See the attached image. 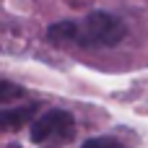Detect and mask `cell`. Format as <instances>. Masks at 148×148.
Returning a JSON list of instances; mask_svg holds the SVG:
<instances>
[{
  "label": "cell",
  "instance_id": "obj_1",
  "mask_svg": "<svg viewBox=\"0 0 148 148\" xmlns=\"http://www.w3.org/2000/svg\"><path fill=\"white\" fill-rule=\"evenodd\" d=\"M122 39H125V23L107 10H94L78 23L75 44H81V47H114Z\"/></svg>",
  "mask_w": 148,
  "mask_h": 148
},
{
  "label": "cell",
  "instance_id": "obj_2",
  "mask_svg": "<svg viewBox=\"0 0 148 148\" xmlns=\"http://www.w3.org/2000/svg\"><path fill=\"white\" fill-rule=\"evenodd\" d=\"M75 135V122L65 109H49L31 122L34 143H65Z\"/></svg>",
  "mask_w": 148,
  "mask_h": 148
},
{
  "label": "cell",
  "instance_id": "obj_3",
  "mask_svg": "<svg viewBox=\"0 0 148 148\" xmlns=\"http://www.w3.org/2000/svg\"><path fill=\"white\" fill-rule=\"evenodd\" d=\"M36 104H23V107H13V109H0V127L3 130H18L21 125H31L36 120Z\"/></svg>",
  "mask_w": 148,
  "mask_h": 148
},
{
  "label": "cell",
  "instance_id": "obj_4",
  "mask_svg": "<svg viewBox=\"0 0 148 148\" xmlns=\"http://www.w3.org/2000/svg\"><path fill=\"white\" fill-rule=\"evenodd\" d=\"M47 36L52 42H75L78 36V23L75 21H57L47 29Z\"/></svg>",
  "mask_w": 148,
  "mask_h": 148
},
{
  "label": "cell",
  "instance_id": "obj_5",
  "mask_svg": "<svg viewBox=\"0 0 148 148\" xmlns=\"http://www.w3.org/2000/svg\"><path fill=\"white\" fill-rule=\"evenodd\" d=\"M81 148H125V146H120L112 138H91V140H86Z\"/></svg>",
  "mask_w": 148,
  "mask_h": 148
},
{
  "label": "cell",
  "instance_id": "obj_6",
  "mask_svg": "<svg viewBox=\"0 0 148 148\" xmlns=\"http://www.w3.org/2000/svg\"><path fill=\"white\" fill-rule=\"evenodd\" d=\"M21 94H23V91H21V88H16V86H10L8 81H3V83H0V104H8L13 96H21Z\"/></svg>",
  "mask_w": 148,
  "mask_h": 148
},
{
  "label": "cell",
  "instance_id": "obj_7",
  "mask_svg": "<svg viewBox=\"0 0 148 148\" xmlns=\"http://www.w3.org/2000/svg\"><path fill=\"white\" fill-rule=\"evenodd\" d=\"M88 0H70V5H86Z\"/></svg>",
  "mask_w": 148,
  "mask_h": 148
}]
</instances>
